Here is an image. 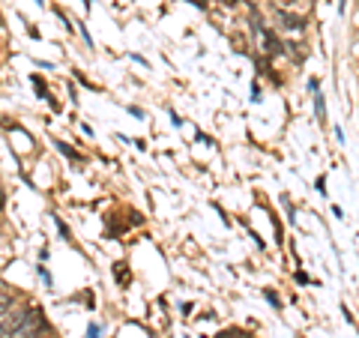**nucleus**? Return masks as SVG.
I'll return each mask as SVG.
<instances>
[{"mask_svg":"<svg viewBox=\"0 0 359 338\" xmlns=\"http://www.w3.org/2000/svg\"><path fill=\"white\" fill-rule=\"evenodd\" d=\"M311 93H314V90H311ZM314 96H318V93H314ZM323 114H327V108H323V96H318V117H323Z\"/></svg>","mask_w":359,"mask_h":338,"instance_id":"39448f33","label":"nucleus"},{"mask_svg":"<svg viewBox=\"0 0 359 338\" xmlns=\"http://www.w3.org/2000/svg\"><path fill=\"white\" fill-rule=\"evenodd\" d=\"M192 4H195V6H204V4H207V0H192Z\"/></svg>","mask_w":359,"mask_h":338,"instance_id":"9d476101","label":"nucleus"},{"mask_svg":"<svg viewBox=\"0 0 359 338\" xmlns=\"http://www.w3.org/2000/svg\"><path fill=\"white\" fill-rule=\"evenodd\" d=\"M90 338H99V330H96V326H90Z\"/></svg>","mask_w":359,"mask_h":338,"instance_id":"1a4fd4ad","label":"nucleus"},{"mask_svg":"<svg viewBox=\"0 0 359 338\" xmlns=\"http://www.w3.org/2000/svg\"><path fill=\"white\" fill-rule=\"evenodd\" d=\"M276 18L282 21V27H285V30H302V25H306V21H302V18L290 15L287 9H276Z\"/></svg>","mask_w":359,"mask_h":338,"instance_id":"7ed1b4c3","label":"nucleus"},{"mask_svg":"<svg viewBox=\"0 0 359 338\" xmlns=\"http://www.w3.org/2000/svg\"><path fill=\"white\" fill-rule=\"evenodd\" d=\"M9 306H13V299H9L4 290H0V320L4 318H9Z\"/></svg>","mask_w":359,"mask_h":338,"instance_id":"20e7f679","label":"nucleus"},{"mask_svg":"<svg viewBox=\"0 0 359 338\" xmlns=\"http://www.w3.org/2000/svg\"><path fill=\"white\" fill-rule=\"evenodd\" d=\"M57 147H60V153L69 156V159H78V153H75V150H69V147H66V144H57Z\"/></svg>","mask_w":359,"mask_h":338,"instance_id":"423d86ee","label":"nucleus"},{"mask_svg":"<svg viewBox=\"0 0 359 338\" xmlns=\"http://www.w3.org/2000/svg\"><path fill=\"white\" fill-rule=\"evenodd\" d=\"M255 33H257V42H261V48L266 51V54H278L282 48H278V39H273L269 33L261 27V25H255Z\"/></svg>","mask_w":359,"mask_h":338,"instance_id":"f03ea898","label":"nucleus"},{"mask_svg":"<svg viewBox=\"0 0 359 338\" xmlns=\"http://www.w3.org/2000/svg\"><path fill=\"white\" fill-rule=\"evenodd\" d=\"M294 0H273V6H278V9H285V6H290Z\"/></svg>","mask_w":359,"mask_h":338,"instance_id":"0eeeda50","label":"nucleus"},{"mask_svg":"<svg viewBox=\"0 0 359 338\" xmlns=\"http://www.w3.org/2000/svg\"><path fill=\"white\" fill-rule=\"evenodd\" d=\"M0 338H6V318L0 320Z\"/></svg>","mask_w":359,"mask_h":338,"instance_id":"6e6552de","label":"nucleus"},{"mask_svg":"<svg viewBox=\"0 0 359 338\" xmlns=\"http://www.w3.org/2000/svg\"><path fill=\"white\" fill-rule=\"evenodd\" d=\"M39 326H42L39 309H25L13 320H6V338H36Z\"/></svg>","mask_w":359,"mask_h":338,"instance_id":"f257e3e1","label":"nucleus"}]
</instances>
